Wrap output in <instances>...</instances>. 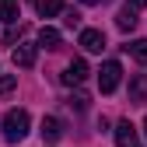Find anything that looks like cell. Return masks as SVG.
Here are the masks:
<instances>
[{"label":"cell","mask_w":147,"mask_h":147,"mask_svg":"<svg viewBox=\"0 0 147 147\" xmlns=\"http://www.w3.org/2000/svg\"><path fill=\"white\" fill-rule=\"evenodd\" d=\"M28 126H32V116L25 112V109H11V112L4 116V137L11 144H18V140L28 137Z\"/></svg>","instance_id":"cell-1"},{"label":"cell","mask_w":147,"mask_h":147,"mask_svg":"<svg viewBox=\"0 0 147 147\" xmlns=\"http://www.w3.org/2000/svg\"><path fill=\"white\" fill-rule=\"evenodd\" d=\"M119 77H123V67H119L116 60L102 63V70H98V88H102V95H112V91L119 88Z\"/></svg>","instance_id":"cell-2"},{"label":"cell","mask_w":147,"mask_h":147,"mask_svg":"<svg viewBox=\"0 0 147 147\" xmlns=\"http://www.w3.org/2000/svg\"><path fill=\"white\" fill-rule=\"evenodd\" d=\"M116 144H119V147H144L130 119H119V123H116Z\"/></svg>","instance_id":"cell-3"},{"label":"cell","mask_w":147,"mask_h":147,"mask_svg":"<svg viewBox=\"0 0 147 147\" xmlns=\"http://www.w3.org/2000/svg\"><path fill=\"white\" fill-rule=\"evenodd\" d=\"M84 77H88V63H84V60H74V63H67V70L60 74V81H63L67 88H74V84H81Z\"/></svg>","instance_id":"cell-4"},{"label":"cell","mask_w":147,"mask_h":147,"mask_svg":"<svg viewBox=\"0 0 147 147\" xmlns=\"http://www.w3.org/2000/svg\"><path fill=\"white\" fill-rule=\"evenodd\" d=\"M35 56H39V46H32V42H21V46H14V67H35Z\"/></svg>","instance_id":"cell-5"},{"label":"cell","mask_w":147,"mask_h":147,"mask_svg":"<svg viewBox=\"0 0 147 147\" xmlns=\"http://www.w3.org/2000/svg\"><path fill=\"white\" fill-rule=\"evenodd\" d=\"M81 46H84L88 53H102V49H105V32H98V28H84V32H81Z\"/></svg>","instance_id":"cell-6"},{"label":"cell","mask_w":147,"mask_h":147,"mask_svg":"<svg viewBox=\"0 0 147 147\" xmlns=\"http://www.w3.org/2000/svg\"><path fill=\"white\" fill-rule=\"evenodd\" d=\"M60 42H63V35H60L56 28H49V25L39 28V46H46V49H60Z\"/></svg>","instance_id":"cell-7"},{"label":"cell","mask_w":147,"mask_h":147,"mask_svg":"<svg viewBox=\"0 0 147 147\" xmlns=\"http://www.w3.org/2000/svg\"><path fill=\"white\" fill-rule=\"evenodd\" d=\"M42 137H46L49 144L60 140V137H63V123H60L56 116H46V119H42Z\"/></svg>","instance_id":"cell-8"},{"label":"cell","mask_w":147,"mask_h":147,"mask_svg":"<svg viewBox=\"0 0 147 147\" xmlns=\"http://www.w3.org/2000/svg\"><path fill=\"white\" fill-rule=\"evenodd\" d=\"M116 25H119L123 32H133V28H137V11H133L130 4H126V7L116 14Z\"/></svg>","instance_id":"cell-9"},{"label":"cell","mask_w":147,"mask_h":147,"mask_svg":"<svg viewBox=\"0 0 147 147\" xmlns=\"http://www.w3.org/2000/svg\"><path fill=\"white\" fill-rule=\"evenodd\" d=\"M18 0H0V21H7V25H14L18 21Z\"/></svg>","instance_id":"cell-10"},{"label":"cell","mask_w":147,"mask_h":147,"mask_svg":"<svg viewBox=\"0 0 147 147\" xmlns=\"http://www.w3.org/2000/svg\"><path fill=\"white\" fill-rule=\"evenodd\" d=\"M126 53H133V60L137 63H147V39H133L130 46H123Z\"/></svg>","instance_id":"cell-11"},{"label":"cell","mask_w":147,"mask_h":147,"mask_svg":"<svg viewBox=\"0 0 147 147\" xmlns=\"http://www.w3.org/2000/svg\"><path fill=\"white\" fill-rule=\"evenodd\" d=\"M63 11V0H39V14L42 18H56Z\"/></svg>","instance_id":"cell-12"},{"label":"cell","mask_w":147,"mask_h":147,"mask_svg":"<svg viewBox=\"0 0 147 147\" xmlns=\"http://www.w3.org/2000/svg\"><path fill=\"white\" fill-rule=\"evenodd\" d=\"M130 95H133V102H147V81H144V77H133Z\"/></svg>","instance_id":"cell-13"},{"label":"cell","mask_w":147,"mask_h":147,"mask_svg":"<svg viewBox=\"0 0 147 147\" xmlns=\"http://www.w3.org/2000/svg\"><path fill=\"white\" fill-rule=\"evenodd\" d=\"M70 105L77 109V112H84V109H88V95H81V91H77V95L70 98Z\"/></svg>","instance_id":"cell-14"},{"label":"cell","mask_w":147,"mask_h":147,"mask_svg":"<svg viewBox=\"0 0 147 147\" xmlns=\"http://www.w3.org/2000/svg\"><path fill=\"white\" fill-rule=\"evenodd\" d=\"M63 21H67L70 28H77V25H81V14H77V11H67V18H63Z\"/></svg>","instance_id":"cell-15"},{"label":"cell","mask_w":147,"mask_h":147,"mask_svg":"<svg viewBox=\"0 0 147 147\" xmlns=\"http://www.w3.org/2000/svg\"><path fill=\"white\" fill-rule=\"evenodd\" d=\"M14 84H18V81H14V77H0V95H7V91H11V88H14Z\"/></svg>","instance_id":"cell-16"},{"label":"cell","mask_w":147,"mask_h":147,"mask_svg":"<svg viewBox=\"0 0 147 147\" xmlns=\"http://www.w3.org/2000/svg\"><path fill=\"white\" fill-rule=\"evenodd\" d=\"M81 4H88V7H102V4H109V0H81Z\"/></svg>","instance_id":"cell-17"},{"label":"cell","mask_w":147,"mask_h":147,"mask_svg":"<svg viewBox=\"0 0 147 147\" xmlns=\"http://www.w3.org/2000/svg\"><path fill=\"white\" fill-rule=\"evenodd\" d=\"M130 7L137 11V7H147V0H130Z\"/></svg>","instance_id":"cell-18"},{"label":"cell","mask_w":147,"mask_h":147,"mask_svg":"<svg viewBox=\"0 0 147 147\" xmlns=\"http://www.w3.org/2000/svg\"><path fill=\"white\" fill-rule=\"evenodd\" d=\"M144 130H147V116H144Z\"/></svg>","instance_id":"cell-19"}]
</instances>
